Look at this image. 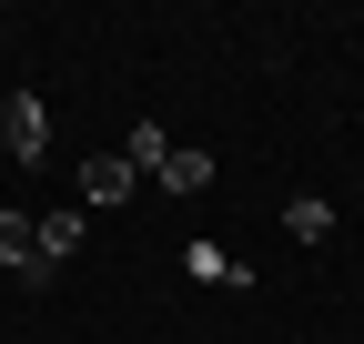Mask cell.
<instances>
[{"label": "cell", "instance_id": "7", "mask_svg": "<svg viewBox=\"0 0 364 344\" xmlns=\"http://www.w3.org/2000/svg\"><path fill=\"white\" fill-rule=\"evenodd\" d=\"M284 233L294 243H334V203L324 193H284Z\"/></svg>", "mask_w": 364, "mask_h": 344}, {"label": "cell", "instance_id": "1", "mask_svg": "<svg viewBox=\"0 0 364 344\" xmlns=\"http://www.w3.org/2000/svg\"><path fill=\"white\" fill-rule=\"evenodd\" d=\"M122 152H132V172H142V183H162V193H203V183H213V152L172 142L162 122H132V132H122Z\"/></svg>", "mask_w": 364, "mask_h": 344}, {"label": "cell", "instance_id": "5", "mask_svg": "<svg viewBox=\"0 0 364 344\" xmlns=\"http://www.w3.org/2000/svg\"><path fill=\"white\" fill-rule=\"evenodd\" d=\"M81 223H91L81 203H61V213H41V264H51V274H61L71 253H81Z\"/></svg>", "mask_w": 364, "mask_h": 344}, {"label": "cell", "instance_id": "3", "mask_svg": "<svg viewBox=\"0 0 364 344\" xmlns=\"http://www.w3.org/2000/svg\"><path fill=\"white\" fill-rule=\"evenodd\" d=\"M0 274H21V294H51L61 274L41 264V223L31 213H0Z\"/></svg>", "mask_w": 364, "mask_h": 344}, {"label": "cell", "instance_id": "6", "mask_svg": "<svg viewBox=\"0 0 364 344\" xmlns=\"http://www.w3.org/2000/svg\"><path fill=\"white\" fill-rule=\"evenodd\" d=\"M182 274H193V284H223V294H243V284H253L223 243H182Z\"/></svg>", "mask_w": 364, "mask_h": 344}, {"label": "cell", "instance_id": "4", "mask_svg": "<svg viewBox=\"0 0 364 344\" xmlns=\"http://www.w3.org/2000/svg\"><path fill=\"white\" fill-rule=\"evenodd\" d=\"M0 142H11V162H41V152H51V112H41L31 92H11V102H0Z\"/></svg>", "mask_w": 364, "mask_h": 344}, {"label": "cell", "instance_id": "2", "mask_svg": "<svg viewBox=\"0 0 364 344\" xmlns=\"http://www.w3.org/2000/svg\"><path fill=\"white\" fill-rule=\"evenodd\" d=\"M71 193H81V213H112V203H132V193H142V172H132V152L112 142V152H91V162L71 172Z\"/></svg>", "mask_w": 364, "mask_h": 344}]
</instances>
